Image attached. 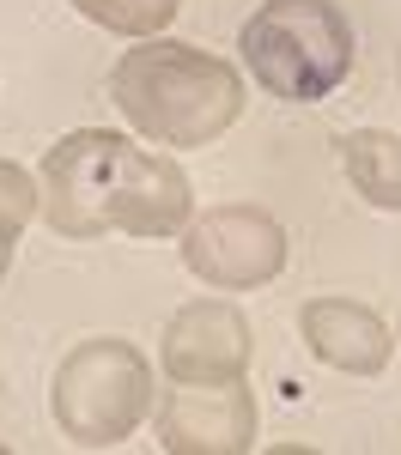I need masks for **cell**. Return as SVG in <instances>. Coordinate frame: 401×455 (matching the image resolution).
Instances as JSON below:
<instances>
[{"instance_id": "obj_1", "label": "cell", "mask_w": 401, "mask_h": 455, "mask_svg": "<svg viewBox=\"0 0 401 455\" xmlns=\"http://www.w3.org/2000/svg\"><path fill=\"white\" fill-rule=\"evenodd\" d=\"M43 219L73 237H182L195 219V188L177 158L134 146L109 128H73L43 158Z\"/></svg>"}, {"instance_id": "obj_2", "label": "cell", "mask_w": 401, "mask_h": 455, "mask_svg": "<svg viewBox=\"0 0 401 455\" xmlns=\"http://www.w3.org/2000/svg\"><path fill=\"white\" fill-rule=\"evenodd\" d=\"M109 104L152 146H207L244 116V73L177 36H140L109 68Z\"/></svg>"}, {"instance_id": "obj_3", "label": "cell", "mask_w": 401, "mask_h": 455, "mask_svg": "<svg viewBox=\"0 0 401 455\" xmlns=\"http://www.w3.org/2000/svg\"><path fill=\"white\" fill-rule=\"evenodd\" d=\"M237 55L268 98L323 104L359 61V31L341 0H261L237 31Z\"/></svg>"}, {"instance_id": "obj_4", "label": "cell", "mask_w": 401, "mask_h": 455, "mask_svg": "<svg viewBox=\"0 0 401 455\" xmlns=\"http://www.w3.org/2000/svg\"><path fill=\"white\" fill-rule=\"evenodd\" d=\"M49 407L61 437H73L79 450H116L152 413V364L134 340H116V334L79 340L55 364Z\"/></svg>"}, {"instance_id": "obj_5", "label": "cell", "mask_w": 401, "mask_h": 455, "mask_svg": "<svg viewBox=\"0 0 401 455\" xmlns=\"http://www.w3.org/2000/svg\"><path fill=\"white\" fill-rule=\"evenodd\" d=\"M182 267L213 291L268 285L286 267V225L268 207H207L182 225Z\"/></svg>"}, {"instance_id": "obj_6", "label": "cell", "mask_w": 401, "mask_h": 455, "mask_svg": "<svg viewBox=\"0 0 401 455\" xmlns=\"http://www.w3.org/2000/svg\"><path fill=\"white\" fill-rule=\"evenodd\" d=\"M250 358H255L250 315L231 298L182 304L158 340V364L171 383H231V377H250Z\"/></svg>"}, {"instance_id": "obj_7", "label": "cell", "mask_w": 401, "mask_h": 455, "mask_svg": "<svg viewBox=\"0 0 401 455\" xmlns=\"http://www.w3.org/2000/svg\"><path fill=\"white\" fill-rule=\"evenodd\" d=\"M158 443L171 455H250L255 443V401L244 377L231 383H177L158 407Z\"/></svg>"}, {"instance_id": "obj_8", "label": "cell", "mask_w": 401, "mask_h": 455, "mask_svg": "<svg viewBox=\"0 0 401 455\" xmlns=\"http://www.w3.org/2000/svg\"><path fill=\"white\" fill-rule=\"evenodd\" d=\"M298 328H304V347L317 352L328 371H347V377H377L396 358L389 322L371 304H353V298H310L298 310Z\"/></svg>"}, {"instance_id": "obj_9", "label": "cell", "mask_w": 401, "mask_h": 455, "mask_svg": "<svg viewBox=\"0 0 401 455\" xmlns=\"http://www.w3.org/2000/svg\"><path fill=\"white\" fill-rule=\"evenodd\" d=\"M341 171L377 212H401V134L353 128L341 140Z\"/></svg>"}, {"instance_id": "obj_10", "label": "cell", "mask_w": 401, "mask_h": 455, "mask_svg": "<svg viewBox=\"0 0 401 455\" xmlns=\"http://www.w3.org/2000/svg\"><path fill=\"white\" fill-rule=\"evenodd\" d=\"M68 6L116 36H158L182 12V0H68Z\"/></svg>"}, {"instance_id": "obj_11", "label": "cell", "mask_w": 401, "mask_h": 455, "mask_svg": "<svg viewBox=\"0 0 401 455\" xmlns=\"http://www.w3.org/2000/svg\"><path fill=\"white\" fill-rule=\"evenodd\" d=\"M36 207H43V188H36L12 158H0V249H12L25 237V225L36 219Z\"/></svg>"}, {"instance_id": "obj_12", "label": "cell", "mask_w": 401, "mask_h": 455, "mask_svg": "<svg viewBox=\"0 0 401 455\" xmlns=\"http://www.w3.org/2000/svg\"><path fill=\"white\" fill-rule=\"evenodd\" d=\"M6 267H12V249H0V280H6Z\"/></svg>"}, {"instance_id": "obj_13", "label": "cell", "mask_w": 401, "mask_h": 455, "mask_svg": "<svg viewBox=\"0 0 401 455\" xmlns=\"http://www.w3.org/2000/svg\"><path fill=\"white\" fill-rule=\"evenodd\" d=\"M396 73H401V61H396Z\"/></svg>"}]
</instances>
